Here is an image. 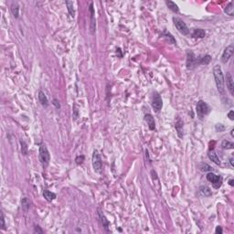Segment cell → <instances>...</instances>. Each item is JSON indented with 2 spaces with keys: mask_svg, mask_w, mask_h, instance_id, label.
Here are the masks:
<instances>
[{
  "mask_svg": "<svg viewBox=\"0 0 234 234\" xmlns=\"http://www.w3.org/2000/svg\"><path fill=\"white\" fill-rule=\"evenodd\" d=\"M215 232H216L217 234H222V232H223V231H222V229H221V227H219V226H218V227L216 228V231H215Z\"/></svg>",
  "mask_w": 234,
  "mask_h": 234,
  "instance_id": "cell-33",
  "label": "cell"
},
{
  "mask_svg": "<svg viewBox=\"0 0 234 234\" xmlns=\"http://www.w3.org/2000/svg\"><path fill=\"white\" fill-rule=\"evenodd\" d=\"M83 160H84V156H78L77 158H76V163H77L78 165H80V164H82V162H83Z\"/></svg>",
  "mask_w": 234,
  "mask_h": 234,
  "instance_id": "cell-31",
  "label": "cell"
},
{
  "mask_svg": "<svg viewBox=\"0 0 234 234\" xmlns=\"http://www.w3.org/2000/svg\"><path fill=\"white\" fill-rule=\"evenodd\" d=\"M233 51H234V46L233 44H231L229 45L225 50H224L223 53H222V56H221V61L223 63H227V61L231 59V57L232 56L233 54Z\"/></svg>",
  "mask_w": 234,
  "mask_h": 234,
  "instance_id": "cell-8",
  "label": "cell"
},
{
  "mask_svg": "<svg viewBox=\"0 0 234 234\" xmlns=\"http://www.w3.org/2000/svg\"><path fill=\"white\" fill-rule=\"evenodd\" d=\"M11 12L13 14V16L15 17L16 18L18 17V15H19V7H18L17 3H13L11 6Z\"/></svg>",
  "mask_w": 234,
  "mask_h": 234,
  "instance_id": "cell-20",
  "label": "cell"
},
{
  "mask_svg": "<svg viewBox=\"0 0 234 234\" xmlns=\"http://www.w3.org/2000/svg\"><path fill=\"white\" fill-rule=\"evenodd\" d=\"M199 169L201 170V171H205V172H207V171H211L212 168H211V166H209L207 164H200L199 165Z\"/></svg>",
  "mask_w": 234,
  "mask_h": 234,
  "instance_id": "cell-27",
  "label": "cell"
},
{
  "mask_svg": "<svg viewBox=\"0 0 234 234\" xmlns=\"http://www.w3.org/2000/svg\"><path fill=\"white\" fill-rule=\"evenodd\" d=\"M90 12H91V17H92V22H91V30L93 32L95 30V19H94V9H93V4H90Z\"/></svg>",
  "mask_w": 234,
  "mask_h": 234,
  "instance_id": "cell-17",
  "label": "cell"
},
{
  "mask_svg": "<svg viewBox=\"0 0 234 234\" xmlns=\"http://www.w3.org/2000/svg\"><path fill=\"white\" fill-rule=\"evenodd\" d=\"M233 143L230 142V141H227V140H224L222 142V147L224 149H232L233 148Z\"/></svg>",
  "mask_w": 234,
  "mask_h": 234,
  "instance_id": "cell-26",
  "label": "cell"
},
{
  "mask_svg": "<svg viewBox=\"0 0 234 234\" xmlns=\"http://www.w3.org/2000/svg\"><path fill=\"white\" fill-rule=\"evenodd\" d=\"M173 21H174L176 27L178 28V30L181 33V34H183V35H188L189 34L188 27L187 25H186V23L183 20H181L180 18H178V17H174Z\"/></svg>",
  "mask_w": 234,
  "mask_h": 234,
  "instance_id": "cell-6",
  "label": "cell"
},
{
  "mask_svg": "<svg viewBox=\"0 0 234 234\" xmlns=\"http://www.w3.org/2000/svg\"><path fill=\"white\" fill-rule=\"evenodd\" d=\"M230 163H231V168H233L234 165H233V158L231 157V158L230 159Z\"/></svg>",
  "mask_w": 234,
  "mask_h": 234,
  "instance_id": "cell-37",
  "label": "cell"
},
{
  "mask_svg": "<svg viewBox=\"0 0 234 234\" xmlns=\"http://www.w3.org/2000/svg\"><path fill=\"white\" fill-rule=\"evenodd\" d=\"M145 119L147 123V125L149 126V129L151 131H154L156 129V123H155V120H154V117H153L151 114L147 113L145 115Z\"/></svg>",
  "mask_w": 234,
  "mask_h": 234,
  "instance_id": "cell-13",
  "label": "cell"
},
{
  "mask_svg": "<svg viewBox=\"0 0 234 234\" xmlns=\"http://www.w3.org/2000/svg\"><path fill=\"white\" fill-rule=\"evenodd\" d=\"M152 107L154 108V110L156 113L159 112L160 110L162 109V107H163V102H162V99L160 97V95L157 93H155L154 95H153Z\"/></svg>",
  "mask_w": 234,
  "mask_h": 234,
  "instance_id": "cell-7",
  "label": "cell"
},
{
  "mask_svg": "<svg viewBox=\"0 0 234 234\" xmlns=\"http://www.w3.org/2000/svg\"><path fill=\"white\" fill-rule=\"evenodd\" d=\"M208 156H209V158L211 159L212 162H214V163L216 164V165H218V166L221 165V161H219V158L218 157L216 153H215L213 150H211V151L209 152Z\"/></svg>",
  "mask_w": 234,
  "mask_h": 234,
  "instance_id": "cell-16",
  "label": "cell"
},
{
  "mask_svg": "<svg viewBox=\"0 0 234 234\" xmlns=\"http://www.w3.org/2000/svg\"><path fill=\"white\" fill-rule=\"evenodd\" d=\"M206 36V31L202 28H196L194 30L193 33H192V37L193 38H198V39H203V38Z\"/></svg>",
  "mask_w": 234,
  "mask_h": 234,
  "instance_id": "cell-15",
  "label": "cell"
},
{
  "mask_svg": "<svg viewBox=\"0 0 234 234\" xmlns=\"http://www.w3.org/2000/svg\"><path fill=\"white\" fill-rule=\"evenodd\" d=\"M224 12H225L227 15L233 16L234 14V8H233V2H230L229 5L226 7V8L224 9Z\"/></svg>",
  "mask_w": 234,
  "mask_h": 234,
  "instance_id": "cell-25",
  "label": "cell"
},
{
  "mask_svg": "<svg viewBox=\"0 0 234 234\" xmlns=\"http://www.w3.org/2000/svg\"><path fill=\"white\" fill-rule=\"evenodd\" d=\"M233 132H234V130H231V135H232V136H234V133H233Z\"/></svg>",
  "mask_w": 234,
  "mask_h": 234,
  "instance_id": "cell-38",
  "label": "cell"
},
{
  "mask_svg": "<svg viewBox=\"0 0 234 234\" xmlns=\"http://www.w3.org/2000/svg\"><path fill=\"white\" fill-rule=\"evenodd\" d=\"M166 5H168V8L170 9V10H172L173 12L178 13L179 11L178 5H176V3H174L173 1H166Z\"/></svg>",
  "mask_w": 234,
  "mask_h": 234,
  "instance_id": "cell-22",
  "label": "cell"
},
{
  "mask_svg": "<svg viewBox=\"0 0 234 234\" xmlns=\"http://www.w3.org/2000/svg\"><path fill=\"white\" fill-rule=\"evenodd\" d=\"M92 160H93V166L94 171L97 172V173H101V171L103 169V162H102L101 156H100L97 150H94Z\"/></svg>",
  "mask_w": 234,
  "mask_h": 234,
  "instance_id": "cell-4",
  "label": "cell"
},
{
  "mask_svg": "<svg viewBox=\"0 0 234 234\" xmlns=\"http://www.w3.org/2000/svg\"><path fill=\"white\" fill-rule=\"evenodd\" d=\"M66 5H67V8H68V11L70 13V15L71 17H74L75 16V11L73 8V2L71 1H66Z\"/></svg>",
  "mask_w": 234,
  "mask_h": 234,
  "instance_id": "cell-23",
  "label": "cell"
},
{
  "mask_svg": "<svg viewBox=\"0 0 234 234\" xmlns=\"http://www.w3.org/2000/svg\"><path fill=\"white\" fill-rule=\"evenodd\" d=\"M233 114H234V112L232 111V110H231V111L230 113H228V116H229V118L231 119V120H234V116H233Z\"/></svg>",
  "mask_w": 234,
  "mask_h": 234,
  "instance_id": "cell-35",
  "label": "cell"
},
{
  "mask_svg": "<svg viewBox=\"0 0 234 234\" xmlns=\"http://www.w3.org/2000/svg\"><path fill=\"white\" fill-rule=\"evenodd\" d=\"M229 184H230L231 187H233V186H234V180L233 179H230V181H229Z\"/></svg>",
  "mask_w": 234,
  "mask_h": 234,
  "instance_id": "cell-36",
  "label": "cell"
},
{
  "mask_svg": "<svg viewBox=\"0 0 234 234\" xmlns=\"http://www.w3.org/2000/svg\"><path fill=\"white\" fill-rule=\"evenodd\" d=\"M215 128H216L217 132H223L224 130H225V126H224L223 125H221V123H218V125H216Z\"/></svg>",
  "mask_w": 234,
  "mask_h": 234,
  "instance_id": "cell-29",
  "label": "cell"
},
{
  "mask_svg": "<svg viewBox=\"0 0 234 234\" xmlns=\"http://www.w3.org/2000/svg\"><path fill=\"white\" fill-rule=\"evenodd\" d=\"M98 215H99V218L101 219V221L103 223V226L104 227V229H105L106 231H108V226H109V221H107V219L105 218V216L103 215V213L100 211V209H98Z\"/></svg>",
  "mask_w": 234,
  "mask_h": 234,
  "instance_id": "cell-18",
  "label": "cell"
},
{
  "mask_svg": "<svg viewBox=\"0 0 234 234\" xmlns=\"http://www.w3.org/2000/svg\"><path fill=\"white\" fill-rule=\"evenodd\" d=\"M34 231H35V232H37V233H43V231L41 230V229H40L39 226H36V227H35V230H34Z\"/></svg>",
  "mask_w": 234,
  "mask_h": 234,
  "instance_id": "cell-34",
  "label": "cell"
},
{
  "mask_svg": "<svg viewBox=\"0 0 234 234\" xmlns=\"http://www.w3.org/2000/svg\"><path fill=\"white\" fill-rule=\"evenodd\" d=\"M226 84H227V88L229 90V92L231 93V95H234V82H233V78L230 72H227L226 75Z\"/></svg>",
  "mask_w": 234,
  "mask_h": 234,
  "instance_id": "cell-10",
  "label": "cell"
},
{
  "mask_svg": "<svg viewBox=\"0 0 234 234\" xmlns=\"http://www.w3.org/2000/svg\"><path fill=\"white\" fill-rule=\"evenodd\" d=\"M211 112V107L209 105L205 103L204 101H198L197 104V113L198 114L199 117H203L205 115Z\"/></svg>",
  "mask_w": 234,
  "mask_h": 234,
  "instance_id": "cell-5",
  "label": "cell"
},
{
  "mask_svg": "<svg viewBox=\"0 0 234 234\" xmlns=\"http://www.w3.org/2000/svg\"><path fill=\"white\" fill-rule=\"evenodd\" d=\"M39 158H40V163H41L43 166H47L48 164H49L50 160V152H49V150H48L46 145H44V144L40 145V146Z\"/></svg>",
  "mask_w": 234,
  "mask_h": 234,
  "instance_id": "cell-2",
  "label": "cell"
},
{
  "mask_svg": "<svg viewBox=\"0 0 234 234\" xmlns=\"http://www.w3.org/2000/svg\"><path fill=\"white\" fill-rule=\"evenodd\" d=\"M55 105V107L57 108V109H60V102L58 101V100L57 99H54L53 100V103H52Z\"/></svg>",
  "mask_w": 234,
  "mask_h": 234,
  "instance_id": "cell-32",
  "label": "cell"
},
{
  "mask_svg": "<svg viewBox=\"0 0 234 234\" xmlns=\"http://www.w3.org/2000/svg\"><path fill=\"white\" fill-rule=\"evenodd\" d=\"M206 178L208 179V181H209L214 188H219L221 187L222 182H223V178L221 176H218L216 174L212 173V172H209V173L207 174Z\"/></svg>",
  "mask_w": 234,
  "mask_h": 234,
  "instance_id": "cell-3",
  "label": "cell"
},
{
  "mask_svg": "<svg viewBox=\"0 0 234 234\" xmlns=\"http://www.w3.org/2000/svg\"><path fill=\"white\" fill-rule=\"evenodd\" d=\"M43 196H44L45 199L48 200V201H52V200H54L56 198V194L51 191H49V190H44Z\"/></svg>",
  "mask_w": 234,
  "mask_h": 234,
  "instance_id": "cell-19",
  "label": "cell"
},
{
  "mask_svg": "<svg viewBox=\"0 0 234 234\" xmlns=\"http://www.w3.org/2000/svg\"><path fill=\"white\" fill-rule=\"evenodd\" d=\"M21 144V151H22V154L23 155H27V144L24 141H21L20 142Z\"/></svg>",
  "mask_w": 234,
  "mask_h": 234,
  "instance_id": "cell-28",
  "label": "cell"
},
{
  "mask_svg": "<svg viewBox=\"0 0 234 234\" xmlns=\"http://www.w3.org/2000/svg\"><path fill=\"white\" fill-rule=\"evenodd\" d=\"M196 58H197V57L195 56V54L193 53L192 51H188V55H187V67L188 69L197 66V64H196Z\"/></svg>",
  "mask_w": 234,
  "mask_h": 234,
  "instance_id": "cell-9",
  "label": "cell"
},
{
  "mask_svg": "<svg viewBox=\"0 0 234 234\" xmlns=\"http://www.w3.org/2000/svg\"><path fill=\"white\" fill-rule=\"evenodd\" d=\"M30 199H28V198H23L21 199V207L23 209V211H27L28 208H30Z\"/></svg>",
  "mask_w": 234,
  "mask_h": 234,
  "instance_id": "cell-24",
  "label": "cell"
},
{
  "mask_svg": "<svg viewBox=\"0 0 234 234\" xmlns=\"http://www.w3.org/2000/svg\"><path fill=\"white\" fill-rule=\"evenodd\" d=\"M1 229L2 230H6V224H5V218L3 212H1Z\"/></svg>",
  "mask_w": 234,
  "mask_h": 234,
  "instance_id": "cell-30",
  "label": "cell"
},
{
  "mask_svg": "<svg viewBox=\"0 0 234 234\" xmlns=\"http://www.w3.org/2000/svg\"><path fill=\"white\" fill-rule=\"evenodd\" d=\"M183 126H184L183 121L181 120L179 117H178L175 122V127H176V133H178V135L180 138L183 137Z\"/></svg>",
  "mask_w": 234,
  "mask_h": 234,
  "instance_id": "cell-12",
  "label": "cell"
},
{
  "mask_svg": "<svg viewBox=\"0 0 234 234\" xmlns=\"http://www.w3.org/2000/svg\"><path fill=\"white\" fill-rule=\"evenodd\" d=\"M39 100H40V103L42 106L44 107H47L49 105V101H48V98L45 95V93L42 92V91H40L39 92Z\"/></svg>",
  "mask_w": 234,
  "mask_h": 234,
  "instance_id": "cell-14",
  "label": "cell"
},
{
  "mask_svg": "<svg viewBox=\"0 0 234 234\" xmlns=\"http://www.w3.org/2000/svg\"><path fill=\"white\" fill-rule=\"evenodd\" d=\"M199 193L201 194L202 196H205V197H209V196L212 195L211 190L209 189L208 187H201L199 188Z\"/></svg>",
  "mask_w": 234,
  "mask_h": 234,
  "instance_id": "cell-21",
  "label": "cell"
},
{
  "mask_svg": "<svg viewBox=\"0 0 234 234\" xmlns=\"http://www.w3.org/2000/svg\"><path fill=\"white\" fill-rule=\"evenodd\" d=\"M211 60V57L209 55L198 56L196 58V64L197 65H208Z\"/></svg>",
  "mask_w": 234,
  "mask_h": 234,
  "instance_id": "cell-11",
  "label": "cell"
},
{
  "mask_svg": "<svg viewBox=\"0 0 234 234\" xmlns=\"http://www.w3.org/2000/svg\"><path fill=\"white\" fill-rule=\"evenodd\" d=\"M213 75L215 82L217 85V89L219 93H224V75L222 72L221 67L219 65H215L213 68Z\"/></svg>",
  "mask_w": 234,
  "mask_h": 234,
  "instance_id": "cell-1",
  "label": "cell"
}]
</instances>
